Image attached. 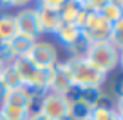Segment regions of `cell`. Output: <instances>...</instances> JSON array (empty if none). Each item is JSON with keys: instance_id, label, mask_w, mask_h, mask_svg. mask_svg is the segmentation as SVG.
I'll return each instance as SVG.
<instances>
[{"instance_id": "6da1fadb", "label": "cell", "mask_w": 123, "mask_h": 120, "mask_svg": "<svg viewBox=\"0 0 123 120\" xmlns=\"http://www.w3.org/2000/svg\"><path fill=\"white\" fill-rule=\"evenodd\" d=\"M83 58L92 67H96L100 73H103L105 77H109L112 71L118 69L119 62H121V49L112 46L109 40L92 42V44H89Z\"/></svg>"}, {"instance_id": "7a4b0ae2", "label": "cell", "mask_w": 123, "mask_h": 120, "mask_svg": "<svg viewBox=\"0 0 123 120\" xmlns=\"http://www.w3.org/2000/svg\"><path fill=\"white\" fill-rule=\"evenodd\" d=\"M62 62L73 82V87H103L107 82V77L100 73L96 67H92L83 56L67 58Z\"/></svg>"}, {"instance_id": "3957f363", "label": "cell", "mask_w": 123, "mask_h": 120, "mask_svg": "<svg viewBox=\"0 0 123 120\" xmlns=\"http://www.w3.org/2000/svg\"><path fill=\"white\" fill-rule=\"evenodd\" d=\"M27 60L35 67L42 71H47V69H53L58 62H60V56H58V49L51 40H35L33 46H31L29 53H27Z\"/></svg>"}, {"instance_id": "277c9868", "label": "cell", "mask_w": 123, "mask_h": 120, "mask_svg": "<svg viewBox=\"0 0 123 120\" xmlns=\"http://www.w3.org/2000/svg\"><path fill=\"white\" fill-rule=\"evenodd\" d=\"M36 111L47 120H67L69 115V100L63 95L43 93L36 102Z\"/></svg>"}, {"instance_id": "5b68a950", "label": "cell", "mask_w": 123, "mask_h": 120, "mask_svg": "<svg viewBox=\"0 0 123 120\" xmlns=\"http://www.w3.org/2000/svg\"><path fill=\"white\" fill-rule=\"evenodd\" d=\"M112 24H109L98 11H89L85 24L81 27V36L85 42H101V40H109Z\"/></svg>"}, {"instance_id": "8992f818", "label": "cell", "mask_w": 123, "mask_h": 120, "mask_svg": "<svg viewBox=\"0 0 123 120\" xmlns=\"http://www.w3.org/2000/svg\"><path fill=\"white\" fill-rule=\"evenodd\" d=\"M15 24H16V33L24 36H29L33 40H38L43 35L42 27L38 22V15H36V7H24L15 13Z\"/></svg>"}, {"instance_id": "52a82bcc", "label": "cell", "mask_w": 123, "mask_h": 120, "mask_svg": "<svg viewBox=\"0 0 123 120\" xmlns=\"http://www.w3.org/2000/svg\"><path fill=\"white\" fill-rule=\"evenodd\" d=\"M38 98L40 97H36L31 89L24 87V85H18V87H15V89L6 91L4 100L0 102V104H9V106H16V107L27 109V111H35Z\"/></svg>"}, {"instance_id": "ba28073f", "label": "cell", "mask_w": 123, "mask_h": 120, "mask_svg": "<svg viewBox=\"0 0 123 120\" xmlns=\"http://www.w3.org/2000/svg\"><path fill=\"white\" fill-rule=\"evenodd\" d=\"M91 120H123V111L116 107V100L103 93L101 100L91 111Z\"/></svg>"}, {"instance_id": "9c48e42d", "label": "cell", "mask_w": 123, "mask_h": 120, "mask_svg": "<svg viewBox=\"0 0 123 120\" xmlns=\"http://www.w3.org/2000/svg\"><path fill=\"white\" fill-rule=\"evenodd\" d=\"M71 89H73V82H71L69 75H67L65 71V66H63V62H58L56 66L53 67V80H51V87L49 91L51 93H56V95H63L65 97L67 93H69Z\"/></svg>"}, {"instance_id": "30bf717a", "label": "cell", "mask_w": 123, "mask_h": 120, "mask_svg": "<svg viewBox=\"0 0 123 120\" xmlns=\"http://www.w3.org/2000/svg\"><path fill=\"white\" fill-rule=\"evenodd\" d=\"M54 36H56L58 42L63 44V47L67 49V47L74 46V44L81 38V29H80V27H76L74 24H65V22H62L60 27L54 31Z\"/></svg>"}, {"instance_id": "8fae6325", "label": "cell", "mask_w": 123, "mask_h": 120, "mask_svg": "<svg viewBox=\"0 0 123 120\" xmlns=\"http://www.w3.org/2000/svg\"><path fill=\"white\" fill-rule=\"evenodd\" d=\"M36 15H38V22L40 27H42V33H51L54 35L58 27H60L62 20L58 11H53V9H45V7H36Z\"/></svg>"}, {"instance_id": "7c38bea8", "label": "cell", "mask_w": 123, "mask_h": 120, "mask_svg": "<svg viewBox=\"0 0 123 120\" xmlns=\"http://www.w3.org/2000/svg\"><path fill=\"white\" fill-rule=\"evenodd\" d=\"M91 111L92 107L89 104H85L80 98H73V100H69L67 120H91Z\"/></svg>"}, {"instance_id": "4fadbf2b", "label": "cell", "mask_w": 123, "mask_h": 120, "mask_svg": "<svg viewBox=\"0 0 123 120\" xmlns=\"http://www.w3.org/2000/svg\"><path fill=\"white\" fill-rule=\"evenodd\" d=\"M16 35L15 16L11 13H0V46L11 40Z\"/></svg>"}, {"instance_id": "5bb4252c", "label": "cell", "mask_w": 123, "mask_h": 120, "mask_svg": "<svg viewBox=\"0 0 123 120\" xmlns=\"http://www.w3.org/2000/svg\"><path fill=\"white\" fill-rule=\"evenodd\" d=\"M0 82L4 84V87L7 89V91H9V89L18 87V85H22V84H20L18 75H16V71H15V67L11 66V62H6L4 67L0 69Z\"/></svg>"}, {"instance_id": "9a60e30c", "label": "cell", "mask_w": 123, "mask_h": 120, "mask_svg": "<svg viewBox=\"0 0 123 120\" xmlns=\"http://www.w3.org/2000/svg\"><path fill=\"white\" fill-rule=\"evenodd\" d=\"M80 9H81V6H78L76 2H73V0H67L65 4L58 9L60 20H62V22H65V24H74V22H76L78 13H80Z\"/></svg>"}, {"instance_id": "2e32d148", "label": "cell", "mask_w": 123, "mask_h": 120, "mask_svg": "<svg viewBox=\"0 0 123 120\" xmlns=\"http://www.w3.org/2000/svg\"><path fill=\"white\" fill-rule=\"evenodd\" d=\"M98 13H100L109 24H116V22H119V20H123V6H118V4L107 2Z\"/></svg>"}, {"instance_id": "e0dca14e", "label": "cell", "mask_w": 123, "mask_h": 120, "mask_svg": "<svg viewBox=\"0 0 123 120\" xmlns=\"http://www.w3.org/2000/svg\"><path fill=\"white\" fill-rule=\"evenodd\" d=\"M31 111L16 106H9V104H0V115L4 116L6 120H27Z\"/></svg>"}, {"instance_id": "ac0fdd59", "label": "cell", "mask_w": 123, "mask_h": 120, "mask_svg": "<svg viewBox=\"0 0 123 120\" xmlns=\"http://www.w3.org/2000/svg\"><path fill=\"white\" fill-rule=\"evenodd\" d=\"M109 42H111L112 46H116L118 49H121V47H123V20L112 24L111 35H109Z\"/></svg>"}, {"instance_id": "d6986e66", "label": "cell", "mask_w": 123, "mask_h": 120, "mask_svg": "<svg viewBox=\"0 0 123 120\" xmlns=\"http://www.w3.org/2000/svg\"><path fill=\"white\" fill-rule=\"evenodd\" d=\"M67 0H36V7H45V9H53L58 11Z\"/></svg>"}, {"instance_id": "ffe728a7", "label": "cell", "mask_w": 123, "mask_h": 120, "mask_svg": "<svg viewBox=\"0 0 123 120\" xmlns=\"http://www.w3.org/2000/svg\"><path fill=\"white\" fill-rule=\"evenodd\" d=\"M107 2L109 0H85V4L81 6V7H83L85 11H100Z\"/></svg>"}, {"instance_id": "44dd1931", "label": "cell", "mask_w": 123, "mask_h": 120, "mask_svg": "<svg viewBox=\"0 0 123 120\" xmlns=\"http://www.w3.org/2000/svg\"><path fill=\"white\" fill-rule=\"evenodd\" d=\"M31 2H35V0H11V7L24 9V7H29Z\"/></svg>"}, {"instance_id": "7402d4cb", "label": "cell", "mask_w": 123, "mask_h": 120, "mask_svg": "<svg viewBox=\"0 0 123 120\" xmlns=\"http://www.w3.org/2000/svg\"><path fill=\"white\" fill-rule=\"evenodd\" d=\"M27 120H47V118H43V116H42V115H40V113L35 109V111H31V113H29Z\"/></svg>"}, {"instance_id": "603a6c76", "label": "cell", "mask_w": 123, "mask_h": 120, "mask_svg": "<svg viewBox=\"0 0 123 120\" xmlns=\"http://www.w3.org/2000/svg\"><path fill=\"white\" fill-rule=\"evenodd\" d=\"M6 91H7V89H6V87H4V84L0 82V102L4 100V95H6Z\"/></svg>"}, {"instance_id": "cb8c5ba5", "label": "cell", "mask_w": 123, "mask_h": 120, "mask_svg": "<svg viewBox=\"0 0 123 120\" xmlns=\"http://www.w3.org/2000/svg\"><path fill=\"white\" fill-rule=\"evenodd\" d=\"M111 4H118V6H123V0H109Z\"/></svg>"}, {"instance_id": "d4e9b609", "label": "cell", "mask_w": 123, "mask_h": 120, "mask_svg": "<svg viewBox=\"0 0 123 120\" xmlns=\"http://www.w3.org/2000/svg\"><path fill=\"white\" fill-rule=\"evenodd\" d=\"M4 64H6V60H4V58H2V53H0V69L4 67Z\"/></svg>"}, {"instance_id": "484cf974", "label": "cell", "mask_w": 123, "mask_h": 120, "mask_svg": "<svg viewBox=\"0 0 123 120\" xmlns=\"http://www.w3.org/2000/svg\"><path fill=\"white\" fill-rule=\"evenodd\" d=\"M73 2H76L78 6H83V4H85V0H73Z\"/></svg>"}, {"instance_id": "4316f807", "label": "cell", "mask_w": 123, "mask_h": 120, "mask_svg": "<svg viewBox=\"0 0 123 120\" xmlns=\"http://www.w3.org/2000/svg\"><path fill=\"white\" fill-rule=\"evenodd\" d=\"M0 120H6V118H4V116H2V115H0Z\"/></svg>"}]
</instances>
